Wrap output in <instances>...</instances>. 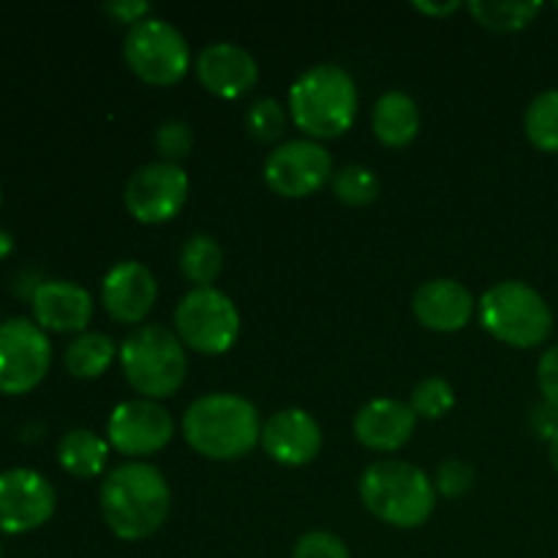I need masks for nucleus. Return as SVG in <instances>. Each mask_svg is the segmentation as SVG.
I'll list each match as a JSON object with an SVG mask.
<instances>
[{"instance_id":"f257e3e1","label":"nucleus","mask_w":558,"mask_h":558,"mask_svg":"<svg viewBox=\"0 0 558 558\" xmlns=\"http://www.w3.org/2000/svg\"><path fill=\"white\" fill-rule=\"evenodd\" d=\"M172 490L150 463H123L101 485V515L120 539H147L167 523Z\"/></svg>"},{"instance_id":"f03ea898","label":"nucleus","mask_w":558,"mask_h":558,"mask_svg":"<svg viewBox=\"0 0 558 558\" xmlns=\"http://www.w3.org/2000/svg\"><path fill=\"white\" fill-rule=\"evenodd\" d=\"M183 436L194 452L210 461H238L262 439L259 414L245 398L232 392L202 396L185 409Z\"/></svg>"},{"instance_id":"7ed1b4c3","label":"nucleus","mask_w":558,"mask_h":558,"mask_svg":"<svg viewBox=\"0 0 558 558\" xmlns=\"http://www.w3.org/2000/svg\"><path fill=\"white\" fill-rule=\"evenodd\" d=\"M289 112L294 125L314 142L336 140L357 118V85L341 65H311L289 87Z\"/></svg>"},{"instance_id":"20e7f679","label":"nucleus","mask_w":558,"mask_h":558,"mask_svg":"<svg viewBox=\"0 0 558 558\" xmlns=\"http://www.w3.org/2000/svg\"><path fill=\"white\" fill-rule=\"evenodd\" d=\"M360 499L365 510L381 523L396 529H417L434 515V483L414 463L387 461L371 463L360 477Z\"/></svg>"},{"instance_id":"39448f33","label":"nucleus","mask_w":558,"mask_h":558,"mask_svg":"<svg viewBox=\"0 0 558 558\" xmlns=\"http://www.w3.org/2000/svg\"><path fill=\"white\" fill-rule=\"evenodd\" d=\"M120 365L129 385L147 401H161L183 387L189 357L183 341L163 325H142L120 343Z\"/></svg>"},{"instance_id":"423d86ee","label":"nucleus","mask_w":558,"mask_h":558,"mask_svg":"<svg viewBox=\"0 0 558 558\" xmlns=\"http://www.w3.org/2000/svg\"><path fill=\"white\" fill-rule=\"evenodd\" d=\"M480 322L496 341L515 349L543 347L554 332V314L537 289L523 281H501L480 300Z\"/></svg>"},{"instance_id":"0eeeda50","label":"nucleus","mask_w":558,"mask_h":558,"mask_svg":"<svg viewBox=\"0 0 558 558\" xmlns=\"http://www.w3.org/2000/svg\"><path fill=\"white\" fill-rule=\"evenodd\" d=\"M123 58L142 82L153 87H169L189 74L191 49L172 22L147 16L129 27Z\"/></svg>"},{"instance_id":"6e6552de","label":"nucleus","mask_w":558,"mask_h":558,"mask_svg":"<svg viewBox=\"0 0 558 558\" xmlns=\"http://www.w3.org/2000/svg\"><path fill=\"white\" fill-rule=\"evenodd\" d=\"M174 330L199 354H223L240 336L238 305L216 287H194L174 308Z\"/></svg>"},{"instance_id":"1a4fd4ad","label":"nucleus","mask_w":558,"mask_h":558,"mask_svg":"<svg viewBox=\"0 0 558 558\" xmlns=\"http://www.w3.org/2000/svg\"><path fill=\"white\" fill-rule=\"evenodd\" d=\"M52 365L49 336L33 319L16 316L0 325V396L36 390Z\"/></svg>"},{"instance_id":"9d476101","label":"nucleus","mask_w":558,"mask_h":558,"mask_svg":"<svg viewBox=\"0 0 558 558\" xmlns=\"http://www.w3.org/2000/svg\"><path fill=\"white\" fill-rule=\"evenodd\" d=\"M265 183L287 199H303L316 194L332 180V158L319 142L289 140L265 158Z\"/></svg>"},{"instance_id":"9b49d317","label":"nucleus","mask_w":558,"mask_h":558,"mask_svg":"<svg viewBox=\"0 0 558 558\" xmlns=\"http://www.w3.org/2000/svg\"><path fill=\"white\" fill-rule=\"evenodd\" d=\"M189 199V174L180 163L153 161L136 169L125 185V207L140 223H167Z\"/></svg>"},{"instance_id":"f8f14e48","label":"nucleus","mask_w":558,"mask_h":558,"mask_svg":"<svg viewBox=\"0 0 558 558\" xmlns=\"http://www.w3.org/2000/svg\"><path fill=\"white\" fill-rule=\"evenodd\" d=\"M58 494L44 474L33 469L0 472V532L27 534L41 529L54 515Z\"/></svg>"},{"instance_id":"ddd939ff","label":"nucleus","mask_w":558,"mask_h":558,"mask_svg":"<svg viewBox=\"0 0 558 558\" xmlns=\"http://www.w3.org/2000/svg\"><path fill=\"white\" fill-rule=\"evenodd\" d=\"M172 414L156 401L136 398L112 409L107 423V439L118 452L129 458H145L163 450L172 441Z\"/></svg>"},{"instance_id":"4468645a","label":"nucleus","mask_w":558,"mask_h":558,"mask_svg":"<svg viewBox=\"0 0 558 558\" xmlns=\"http://www.w3.org/2000/svg\"><path fill=\"white\" fill-rule=\"evenodd\" d=\"M156 276L142 262H118L104 276L101 300L107 314L120 325H140L156 305Z\"/></svg>"},{"instance_id":"2eb2a0df","label":"nucleus","mask_w":558,"mask_h":558,"mask_svg":"<svg viewBox=\"0 0 558 558\" xmlns=\"http://www.w3.org/2000/svg\"><path fill=\"white\" fill-rule=\"evenodd\" d=\"M262 447L281 466H305L322 450V428L305 409H281L262 425Z\"/></svg>"},{"instance_id":"dca6fc26","label":"nucleus","mask_w":558,"mask_h":558,"mask_svg":"<svg viewBox=\"0 0 558 558\" xmlns=\"http://www.w3.org/2000/svg\"><path fill=\"white\" fill-rule=\"evenodd\" d=\"M196 76L202 87L218 98H240L259 82V65L248 49L238 44H210L196 58Z\"/></svg>"},{"instance_id":"f3484780","label":"nucleus","mask_w":558,"mask_h":558,"mask_svg":"<svg viewBox=\"0 0 558 558\" xmlns=\"http://www.w3.org/2000/svg\"><path fill=\"white\" fill-rule=\"evenodd\" d=\"M33 322L44 332H85L93 319V298L74 281H44L33 289Z\"/></svg>"},{"instance_id":"a211bd4d","label":"nucleus","mask_w":558,"mask_h":558,"mask_svg":"<svg viewBox=\"0 0 558 558\" xmlns=\"http://www.w3.org/2000/svg\"><path fill=\"white\" fill-rule=\"evenodd\" d=\"M417 414L398 398H374L354 417V436L374 452H396L412 439Z\"/></svg>"},{"instance_id":"6ab92c4d","label":"nucleus","mask_w":558,"mask_h":558,"mask_svg":"<svg viewBox=\"0 0 558 558\" xmlns=\"http://www.w3.org/2000/svg\"><path fill=\"white\" fill-rule=\"evenodd\" d=\"M412 311L423 327L434 332H458L472 322L474 298L461 281L434 278L420 283L412 298Z\"/></svg>"},{"instance_id":"aec40b11","label":"nucleus","mask_w":558,"mask_h":558,"mask_svg":"<svg viewBox=\"0 0 558 558\" xmlns=\"http://www.w3.org/2000/svg\"><path fill=\"white\" fill-rule=\"evenodd\" d=\"M374 136L385 147H407L420 134V109L409 93L387 90L374 104V118H371Z\"/></svg>"},{"instance_id":"412c9836","label":"nucleus","mask_w":558,"mask_h":558,"mask_svg":"<svg viewBox=\"0 0 558 558\" xmlns=\"http://www.w3.org/2000/svg\"><path fill=\"white\" fill-rule=\"evenodd\" d=\"M109 458V441L93 434L87 428H74L60 439L58 445V461L63 472H69L76 480L98 477L107 466Z\"/></svg>"},{"instance_id":"4be33fe9","label":"nucleus","mask_w":558,"mask_h":558,"mask_svg":"<svg viewBox=\"0 0 558 558\" xmlns=\"http://www.w3.org/2000/svg\"><path fill=\"white\" fill-rule=\"evenodd\" d=\"M120 349L104 332H82L65 347L63 363L74 379H98L112 365Z\"/></svg>"},{"instance_id":"5701e85b","label":"nucleus","mask_w":558,"mask_h":558,"mask_svg":"<svg viewBox=\"0 0 558 558\" xmlns=\"http://www.w3.org/2000/svg\"><path fill=\"white\" fill-rule=\"evenodd\" d=\"M180 270L199 289L210 287L223 270V251L213 234H191L180 248Z\"/></svg>"},{"instance_id":"b1692460","label":"nucleus","mask_w":558,"mask_h":558,"mask_svg":"<svg viewBox=\"0 0 558 558\" xmlns=\"http://www.w3.org/2000/svg\"><path fill=\"white\" fill-rule=\"evenodd\" d=\"M469 14L480 22L483 27L499 33H512L523 31L529 22H534V16L543 11V3H529V0H499V3H490V0H472L466 5Z\"/></svg>"},{"instance_id":"393cba45","label":"nucleus","mask_w":558,"mask_h":558,"mask_svg":"<svg viewBox=\"0 0 558 558\" xmlns=\"http://www.w3.org/2000/svg\"><path fill=\"white\" fill-rule=\"evenodd\" d=\"M529 142L543 153H558V90H545L523 114Z\"/></svg>"},{"instance_id":"a878e982","label":"nucleus","mask_w":558,"mask_h":558,"mask_svg":"<svg viewBox=\"0 0 558 558\" xmlns=\"http://www.w3.org/2000/svg\"><path fill=\"white\" fill-rule=\"evenodd\" d=\"M332 191H336L338 202H343V205L365 207L376 202L381 183L374 169L363 167V163H349V167L338 169L332 174Z\"/></svg>"},{"instance_id":"bb28decb","label":"nucleus","mask_w":558,"mask_h":558,"mask_svg":"<svg viewBox=\"0 0 558 558\" xmlns=\"http://www.w3.org/2000/svg\"><path fill=\"white\" fill-rule=\"evenodd\" d=\"M245 131L256 142H278L287 131V112L276 98H256L245 112Z\"/></svg>"},{"instance_id":"cd10ccee","label":"nucleus","mask_w":558,"mask_h":558,"mask_svg":"<svg viewBox=\"0 0 558 558\" xmlns=\"http://www.w3.org/2000/svg\"><path fill=\"white\" fill-rule=\"evenodd\" d=\"M409 407L414 409L417 417L439 420L456 407V390H452L450 381L441 379V376H428V379H423L414 387Z\"/></svg>"},{"instance_id":"c85d7f7f","label":"nucleus","mask_w":558,"mask_h":558,"mask_svg":"<svg viewBox=\"0 0 558 558\" xmlns=\"http://www.w3.org/2000/svg\"><path fill=\"white\" fill-rule=\"evenodd\" d=\"M156 150L161 156V161L178 163L183 161L185 156L194 147V131L185 120H163L156 131Z\"/></svg>"},{"instance_id":"c756f323","label":"nucleus","mask_w":558,"mask_h":558,"mask_svg":"<svg viewBox=\"0 0 558 558\" xmlns=\"http://www.w3.org/2000/svg\"><path fill=\"white\" fill-rule=\"evenodd\" d=\"M292 558H352L347 543L330 532H308L298 539Z\"/></svg>"},{"instance_id":"7c9ffc66","label":"nucleus","mask_w":558,"mask_h":558,"mask_svg":"<svg viewBox=\"0 0 558 558\" xmlns=\"http://www.w3.org/2000/svg\"><path fill=\"white\" fill-rule=\"evenodd\" d=\"M474 485V469L469 466L461 458H450L439 466L436 472V488L447 496V499H458V496L466 494Z\"/></svg>"},{"instance_id":"2f4dec72","label":"nucleus","mask_w":558,"mask_h":558,"mask_svg":"<svg viewBox=\"0 0 558 558\" xmlns=\"http://www.w3.org/2000/svg\"><path fill=\"white\" fill-rule=\"evenodd\" d=\"M537 381H539V390H543L545 403L554 407L558 412V347H550L548 352L539 357Z\"/></svg>"},{"instance_id":"473e14b6","label":"nucleus","mask_w":558,"mask_h":558,"mask_svg":"<svg viewBox=\"0 0 558 558\" xmlns=\"http://www.w3.org/2000/svg\"><path fill=\"white\" fill-rule=\"evenodd\" d=\"M104 11H107L114 22H120V25H129L131 22V27H134L136 22L147 20L150 3H145V0H114V3L104 5Z\"/></svg>"},{"instance_id":"72a5a7b5","label":"nucleus","mask_w":558,"mask_h":558,"mask_svg":"<svg viewBox=\"0 0 558 558\" xmlns=\"http://www.w3.org/2000/svg\"><path fill=\"white\" fill-rule=\"evenodd\" d=\"M532 423H534V428H537L539 436L550 439V436H554L558 430V412L554 407H548V403H543V407L534 409Z\"/></svg>"},{"instance_id":"f704fd0d","label":"nucleus","mask_w":558,"mask_h":558,"mask_svg":"<svg viewBox=\"0 0 558 558\" xmlns=\"http://www.w3.org/2000/svg\"><path fill=\"white\" fill-rule=\"evenodd\" d=\"M414 9L423 11V14L445 16V14H452V11L461 9V3H456V0H450V3H414Z\"/></svg>"},{"instance_id":"c9c22d12","label":"nucleus","mask_w":558,"mask_h":558,"mask_svg":"<svg viewBox=\"0 0 558 558\" xmlns=\"http://www.w3.org/2000/svg\"><path fill=\"white\" fill-rule=\"evenodd\" d=\"M11 251H14V238L5 229H0V262L9 259Z\"/></svg>"},{"instance_id":"e433bc0d","label":"nucleus","mask_w":558,"mask_h":558,"mask_svg":"<svg viewBox=\"0 0 558 558\" xmlns=\"http://www.w3.org/2000/svg\"><path fill=\"white\" fill-rule=\"evenodd\" d=\"M548 452H550V463H554V469L558 472V430L548 439Z\"/></svg>"},{"instance_id":"4c0bfd02","label":"nucleus","mask_w":558,"mask_h":558,"mask_svg":"<svg viewBox=\"0 0 558 558\" xmlns=\"http://www.w3.org/2000/svg\"><path fill=\"white\" fill-rule=\"evenodd\" d=\"M0 205H3V189H0Z\"/></svg>"},{"instance_id":"58836bf2","label":"nucleus","mask_w":558,"mask_h":558,"mask_svg":"<svg viewBox=\"0 0 558 558\" xmlns=\"http://www.w3.org/2000/svg\"><path fill=\"white\" fill-rule=\"evenodd\" d=\"M0 558H3V545H0Z\"/></svg>"},{"instance_id":"ea45409f","label":"nucleus","mask_w":558,"mask_h":558,"mask_svg":"<svg viewBox=\"0 0 558 558\" xmlns=\"http://www.w3.org/2000/svg\"><path fill=\"white\" fill-rule=\"evenodd\" d=\"M556 9H558V3H556Z\"/></svg>"},{"instance_id":"a19ab883","label":"nucleus","mask_w":558,"mask_h":558,"mask_svg":"<svg viewBox=\"0 0 558 558\" xmlns=\"http://www.w3.org/2000/svg\"><path fill=\"white\" fill-rule=\"evenodd\" d=\"M0 325H3V322H0Z\"/></svg>"}]
</instances>
